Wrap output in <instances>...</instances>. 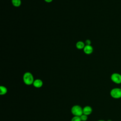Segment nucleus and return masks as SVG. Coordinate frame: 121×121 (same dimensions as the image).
Segmentation results:
<instances>
[{"mask_svg":"<svg viewBox=\"0 0 121 121\" xmlns=\"http://www.w3.org/2000/svg\"><path fill=\"white\" fill-rule=\"evenodd\" d=\"M93 47L91 45H86L83 49V51L85 54L89 55L93 52Z\"/></svg>","mask_w":121,"mask_h":121,"instance_id":"obj_5","label":"nucleus"},{"mask_svg":"<svg viewBox=\"0 0 121 121\" xmlns=\"http://www.w3.org/2000/svg\"><path fill=\"white\" fill-rule=\"evenodd\" d=\"M110 94L114 99H120L121 98V89L120 87L113 88L111 90Z\"/></svg>","mask_w":121,"mask_h":121,"instance_id":"obj_3","label":"nucleus"},{"mask_svg":"<svg viewBox=\"0 0 121 121\" xmlns=\"http://www.w3.org/2000/svg\"><path fill=\"white\" fill-rule=\"evenodd\" d=\"M44 0L45 2H46L47 3H50V2H52L53 0Z\"/></svg>","mask_w":121,"mask_h":121,"instance_id":"obj_14","label":"nucleus"},{"mask_svg":"<svg viewBox=\"0 0 121 121\" xmlns=\"http://www.w3.org/2000/svg\"><path fill=\"white\" fill-rule=\"evenodd\" d=\"M71 112L74 116H80L83 113V108L79 105H74L71 109Z\"/></svg>","mask_w":121,"mask_h":121,"instance_id":"obj_2","label":"nucleus"},{"mask_svg":"<svg viewBox=\"0 0 121 121\" xmlns=\"http://www.w3.org/2000/svg\"><path fill=\"white\" fill-rule=\"evenodd\" d=\"M33 85L36 88H40L43 85V82L40 79H35Z\"/></svg>","mask_w":121,"mask_h":121,"instance_id":"obj_7","label":"nucleus"},{"mask_svg":"<svg viewBox=\"0 0 121 121\" xmlns=\"http://www.w3.org/2000/svg\"><path fill=\"white\" fill-rule=\"evenodd\" d=\"M80 119L81 120V121H86L87 120V115L84 114H82L80 116Z\"/></svg>","mask_w":121,"mask_h":121,"instance_id":"obj_12","label":"nucleus"},{"mask_svg":"<svg viewBox=\"0 0 121 121\" xmlns=\"http://www.w3.org/2000/svg\"><path fill=\"white\" fill-rule=\"evenodd\" d=\"M120 88H121V87H120Z\"/></svg>","mask_w":121,"mask_h":121,"instance_id":"obj_17","label":"nucleus"},{"mask_svg":"<svg viewBox=\"0 0 121 121\" xmlns=\"http://www.w3.org/2000/svg\"><path fill=\"white\" fill-rule=\"evenodd\" d=\"M8 92L7 88L3 86H0V95H5Z\"/></svg>","mask_w":121,"mask_h":121,"instance_id":"obj_10","label":"nucleus"},{"mask_svg":"<svg viewBox=\"0 0 121 121\" xmlns=\"http://www.w3.org/2000/svg\"><path fill=\"white\" fill-rule=\"evenodd\" d=\"M11 3L15 7H19L21 4V0H11Z\"/></svg>","mask_w":121,"mask_h":121,"instance_id":"obj_9","label":"nucleus"},{"mask_svg":"<svg viewBox=\"0 0 121 121\" xmlns=\"http://www.w3.org/2000/svg\"><path fill=\"white\" fill-rule=\"evenodd\" d=\"M71 121H81V120L80 119V116H74V117L72 118Z\"/></svg>","mask_w":121,"mask_h":121,"instance_id":"obj_11","label":"nucleus"},{"mask_svg":"<svg viewBox=\"0 0 121 121\" xmlns=\"http://www.w3.org/2000/svg\"><path fill=\"white\" fill-rule=\"evenodd\" d=\"M107 121H112L111 120H108Z\"/></svg>","mask_w":121,"mask_h":121,"instance_id":"obj_16","label":"nucleus"},{"mask_svg":"<svg viewBox=\"0 0 121 121\" xmlns=\"http://www.w3.org/2000/svg\"><path fill=\"white\" fill-rule=\"evenodd\" d=\"M86 45H91V41L89 39H86L85 43Z\"/></svg>","mask_w":121,"mask_h":121,"instance_id":"obj_13","label":"nucleus"},{"mask_svg":"<svg viewBox=\"0 0 121 121\" xmlns=\"http://www.w3.org/2000/svg\"><path fill=\"white\" fill-rule=\"evenodd\" d=\"M92 111L93 110L91 106L89 105H86V106H85L83 108V113L88 116L91 114Z\"/></svg>","mask_w":121,"mask_h":121,"instance_id":"obj_6","label":"nucleus"},{"mask_svg":"<svg viewBox=\"0 0 121 121\" xmlns=\"http://www.w3.org/2000/svg\"><path fill=\"white\" fill-rule=\"evenodd\" d=\"M85 45H86L85 43L81 41H79L78 42H77V43H76V46L77 48L79 50L83 49Z\"/></svg>","mask_w":121,"mask_h":121,"instance_id":"obj_8","label":"nucleus"},{"mask_svg":"<svg viewBox=\"0 0 121 121\" xmlns=\"http://www.w3.org/2000/svg\"><path fill=\"white\" fill-rule=\"evenodd\" d=\"M97 121H106L104 120H98Z\"/></svg>","mask_w":121,"mask_h":121,"instance_id":"obj_15","label":"nucleus"},{"mask_svg":"<svg viewBox=\"0 0 121 121\" xmlns=\"http://www.w3.org/2000/svg\"><path fill=\"white\" fill-rule=\"evenodd\" d=\"M111 80L116 84H121V74L119 73H113L111 76Z\"/></svg>","mask_w":121,"mask_h":121,"instance_id":"obj_4","label":"nucleus"},{"mask_svg":"<svg viewBox=\"0 0 121 121\" xmlns=\"http://www.w3.org/2000/svg\"><path fill=\"white\" fill-rule=\"evenodd\" d=\"M23 80L24 83L28 86L33 85L35 80L33 74L30 72H26L24 74Z\"/></svg>","mask_w":121,"mask_h":121,"instance_id":"obj_1","label":"nucleus"}]
</instances>
